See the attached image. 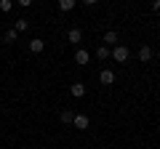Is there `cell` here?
Returning <instances> with one entry per match:
<instances>
[{
	"label": "cell",
	"instance_id": "obj_1",
	"mask_svg": "<svg viewBox=\"0 0 160 149\" xmlns=\"http://www.w3.org/2000/svg\"><path fill=\"white\" fill-rule=\"evenodd\" d=\"M112 59H115V61H120V64H126L128 59H131V51H128L126 46H115L112 48Z\"/></svg>",
	"mask_w": 160,
	"mask_h": 149
},
{
	"label": "cell",
	"instance_id": "obj_2",
	"mask_svg": "<svg viewBox=\"0 0 160 149\" xmlns=\"http://www.w3.org/2000/svg\"><path fill=\"white\" fill-rule=\"evenodd\" d=\"M99 83H102V85H112L115 83V72L112 69H102V72H99Z\"/></svg>",
	"mask_w": 160,
	"mask_h": 149
},
{
	"label": "cell",
	"instance_id": "obj_3",
	"mask_svg": "<svg viewBox=\"0 0 160 149\" xmlns=\"http://www.w3.org/2000/svg\"><path fill=\"white\" fill-rule=\"evenodd\" d=\"M75 128H80V131H86L88 125H91V120H88V115H75Z\"/></svg>",
	"mask_w": 160,
	"mask_h": 149
},
{
	"label": "cell",
	"instance_id": "obj_4",
	"mask_svg": "<svg viewBox=\"0 0 160 149\" xmlns=\"http://www.w3.org/2000/svg\"><path fill=\"white\" fill-rule=\"evenodd\" d=\"M75 61H78V64H88V61H91V53H88L86 48H78V53H75Z\"/></svg>",
	"mask_w": 160,
	"mask_h": 149
},
{
	"label": "cell",
	"instance_id": "obj_5",
	"mask_svg": "<svg viewBox=\"0 0 160 149\" xmlns=\"http://www.w3.org/2000/svg\"><path fill=\"white\" fill-rule=\"evenodd\" d=\"M43 48H46V43L40 40V37H35V40H29V51H32V53H43Z\"/></svg>",
	"mask_w": 160,
	"mask_h": 149
},
{
	"label": "cell",
	"instance_id": "obj_6",
	"mask_svg": "<svg viewBox=\"0 0 160 149\" xmlns=\"http://www.w3.org/2000/svg\"><path fill=\"white\" fill-rule=\"evenodd\" d=\"M69 93H72L75 99H80V96H86V85H83V83H75V85L69 88Z\"/></svg>",
	"mask_w": 160,
	"mask_h": 149
},
{
	"label": "cell",
	"instance_id": "obj_7",
	"mask_svg": "<svg viewBox=\"0 0 160 149\" xmlns=\"http://www.w3.org/2000/svg\"><path fill=\"white\" fill-rule=\"evenodd\" d=\"M67 37H69V43H80V37H83V32H80L78 27H72V29L67 32Z\"/></svg>",
	"mask_w": 160,
	"mask_h": 149
},
{
	"label": "cell",
	"instance_id": "obj_8",
	"mask_svg": "<svg viewBox=\"0 0 160 149\" xmlns=\"http://www.w3.org/2000/svg\"><path fill=\"white\" fill-rule=\"evenodd\" d=\"M139 59H142V61H149V59H152V48L142 46V48H139Z\"/></svg>",
	"mask_w": 160,
	"mask_h": 149
},
{
	"label": "cell",
	"instance_id": "obj_9",
	"mask_svg": "<svg viewBox=\"0 0 160 149\" xmlns=\"http://www.w3.org/2000/svg\"><path fill=\"white\" fill-rule=\"evenodd\" d=\"M59 120H62L64 125H69V123H75V115H72V112H69V109H64L62 115H59Z\"/></svg>",
	"mask_w": 160,
	"mask_h": 149
},
{
	"label": "cell",
	"instance_id": "obj_10",
	"mask_svg": "<svg viewBox=\"0 0 160 149\" xmlns=\"http://www.w3.org/2000/svg\"><path fill=\"white\" fill-rule=\"evenodd\" d=\"M72 8H75V0H59V11L67 13V11H72Z\"/></svg>",
	"mask_w": 160,
	"mask_h": 149
},
{
	"label": "cell",
	"instance_id": "obj_11",
	"mask_svg": "<svg viewBox=\"0 0 160 149\" xmlns=\"http://www.w3.org/2000/svg\"><path fill=\"white\" fill-rule=\"evenodd\" d=\"M104 43H107V46H115V43H118V32H115V29H109V32L104 35Z\"/></svg>",
	"mask_w": 160,
	"mask_h": 149
},
{
	"label": "cell",
	"instance_id": "obj_12",
	"mask_svg": "<svg viewBox=\"0 0 160 149\" xmlns=\"http://www.w3.org/2000/svg\"><path fill=\"white\" fill-rule=\"evenodd\" d=\"M96 56H99V59H102V61H104V59H109V56H112V51H109L107 46H99V51H96Z\"/></svg>",
	"mask_w": 160,
	"mask_h": 149
},
{
	"label": "cell",
	"instance_id": "obj_13",
	"mask_svg": "<svg viewBox=\"0 0 160 149\" xmlns=\"http://www.w3.org/2000/svg\"><path fill=\"white\" fill-rule=\"evenodd\" d=\"M16 35H19L16 29H8V32L3 35V43H13V40H16Z\"/></svg>",
	"mask_w": 160,
	"mask_h": 149
},
{
	"label": "cell",
	"instance_id": "obj_14",
	"mask_svg": "<svg viewBox=\"0 0 160 149\" xmlns=\"http://www.w3.org/2000/svg\"><path fill=\"white\" fill-rule=\"evenodd\" d=\"M27 27H29V22H27V19H16V32H24Z\"/></svg>",
	"mask_w": 160,
	"mask_h": 149
},
{
	"label": "cell",
	"instance_id": "obj_15",
	"mask_svg": "<svg viewBox=\"0 0 160 149\" xmlns=\"http://www.w3.org/2000/svg\"><path fill=\"white\" fill-rule=\"evenodd\" d=\"M11 8H13L11 0H0V11H11Z\"/></svg>",
	"mask_w": 160,
	"mask_h": 149
}]
</instances>
